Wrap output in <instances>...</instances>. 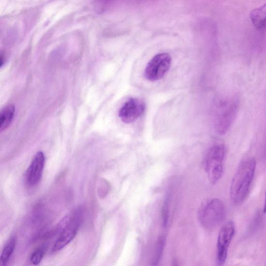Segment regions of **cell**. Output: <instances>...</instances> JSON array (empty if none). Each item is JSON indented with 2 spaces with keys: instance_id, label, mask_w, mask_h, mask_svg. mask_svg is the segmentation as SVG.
Returning a JSON list of instances; mask_svg holds the SVG:
<instances>
[{
  "instance_id": "1",
  "label": "cell",
  "mask_w": 266,
  "mask_h": 266,
  "mask_svg": "<svg viewBox=\"0 0 266 266\" xmlns=\"http://www.w3.org/2000/svg\"><path fill=\"white\" fill-rule=\"evenodd\" d=\"M256 166L254 158H246L239 165L230 188L231 198L234 203L240 204L248 197Z\"/></svg>"
},
{
  "instance_id": "2",
  "label": "cell",
  "mask_w": 266,
  "mask_h": 266,
  "mask_svg": "<svg viewBox=\"0 0 266 266\" xmlns=\"http://www.w3.org/2000/svg\"><path fill=\"white\" fill-rule=\"evenodd\" d=\"M225 215V205L223 201L217 198L205 201L198 212L199 221L206 229H215L223 221Z\"/></svg>"
},
{
  "instance_id": "3",
  "label": "cell",
  "mask_w": 266,
  "mask_h": 266,
  "mask_svg": "<svg viewBox=\"0 0 266 266\" xmlns=\"http://www.w3.org/2000/svg\"><path fill=\"white\" fill-rule=\"evenodd\" d=\"M82 219V209L78 208L62 220L60 225L62 232L54 244L53 252L61 250L73 239L78 233Z\"/></svg>"
},
{
  "instance_id": "4",
  "label": "cell",
  "mask_w": 266,
  "mask_h": 266,
  "mask_svg": "<svg viewBox=\"0 0 266 266\" xmlns=\"http://www.w3.org/2000/svg\"><path fill=\"white\" fill-rule=\"evenodd\" d=\"M225 156L226 149L223 145L213 146L207 153L204 161L205 169L212 184L217 183L223 176Z\"/></svg>"
},
{
  "instance_id": "5",
  "label": "cell",
  "mask_w": 266,
  "mask_h": 266,
  "mask_svg": "<svg viewBox=\"0 0 266 266\" xmlns=\"http://www.w3.org/2000/svg\"><path fill=\"white\" fill-rule=\"evenodd\" d=\"M236 102H226L221 104L216 110L214 128L218 135L224 136L232 125L238 111Z\"/></svg>"
},
{
  "instance_id": "6",
  "label": "cell",
  "mask_w": 266,
  "mask_h": 266,
  "mask_svg": "<svg viewBox=\"0 0 266 266\" xmlns=\"http://www.w3.org/2000/svg\"><path fill=\"white\" fill-rule=\"evenodd\" d=\"M171 63L172 58L169 54H158L148 63L145 70V78L153 82L161 79L168 71Z\"/></svg>"
},
{
  "instance_id": "7",
  "label": "cell",
  "mask_w": 266,
  "mask_h": 266,
  "mask_svg": "<svg viewBox=\"0 0 266 266\" xmlns=\"http://www.w3.org/2000/svg\"><path fill=\"white\" fill-rule=\"evenodd\" d=\"M235 231V225L233 221L227 222L220 229L217 243V263L218 266L223 265L226 260L228 251Z\"/></svg>"
},
{
  "instance_id": "8",
  "label": "cell",
  "mask_w": 266,
  "mask_h": 266,
  "mask_svg": "<svg viewBox=\"0 0 266 266\" xmlns=\"http://www.w3.org/2000/svg\"><path fill=\"white\" fill-rule=\"evenodd\" d=\"M145 109L146 106L143 101L137 99H131L121 107L119 116L122 122L130 123L141 117Z\"/></svg>"
},
{
  "instance_id": "9",
  "label": "cell",
  "mask_w": 266,
  "mask_h": 266,
  "mask_svg": "<svg viewBox=\"0 0 266 266\" xmlns=\"http://www.w3.org/2000/svg\"><path fill=\"white\" fill-rule=\"evenodd\" d=\"M45 164V156L42 151L37 152L34 156L25 174L26 184L35 187L40 182Z\"/></svg>"
},
{
  "instance_id": "10",
  "label": "cell",
  "mask_w": 266,
  "mask_h": 266,
  "mask_svg": "<svg viewBox=\"0 0 266 266\" xmlns=\"http://www.w3.org/2000/svg\"><path fill=\"white\" fill-rule=\"evenodd\" d=\"M15 112V107L9 104L0 110V133L6 130L12 124Z\"/></svg>"
},
{
  "instance_id": "11",
  "label": "cell",
  "mask_w": 266,
  "mask_h": 266,
  "mask_svg": "<svg viewBox=\"0 0 266 266\" xmlns=\"http://www.w3.org/2000/svg\"><path fill=\"white\" fill-rule=\"evenodd\" d=\"M16 239L12 237L6 244L1 256H0V266H8L10 259L15 249Z\"/></svg>"
},
{
  "instance_id": "12",
  "label": "cell",
  "mask_w": 266,
  "mask_h": 266,
  "mask_svg": "<svg viewBox=\"0 0 266 266\" xmlns=\"http://www.w3.org/2000/svg\"><path fill=\"white\" fill-rule=\"evenodd\" d=\"M265 5L253 10L251 14V19L253 25L258 29H262L265 25Z\"/></svg>"
},
{
  "instance_id": "13",
  "label": "cell",
  "mask_w": 266,
  "mask_h": 266,
  "mask_svg": "<svg viewBox=\"0 0 266 266\" xmlns=\"http://www.w3.org/2000/svg\"><path fill=\"white\" fill-rule=\"evenodd\" d=\"M170 196L169 195H167L166 197L165 198L164 202L163 203V207H162V221H163V225L164 227L166 226L169 218V206H170Z\"/></svg>"
},
{
  "instance_id": "14",
  "label": "cell",
  "mask_w": 266,
  "mask_h": 266,
  "mask_svg": "<svg viewBox=\"0 0 266 266\" xmlns=\"http://www.w3.org/2000/svg\"><path fill=\"white\" fill-rule=\"evenodd\" d=\"M164 243H165V240L163 238L159 239V240H158V242L157 245L155 256L154 258L153 264H152L151 266H157L158 265V264L160 261V259L161 258V257L162 254V252H163L164 246Z\"/></svg>"
},
{
  "instance_id": "15",
  "label": "cell",
  "mask_w": 266,
  "mask_h": 266,
  "mask_svg": "<svg viewBox=\"0 0 266 266\" xmlns=\"http://www.w3.org/2000/svg\"><path fill=\"white\" fill-rule=\"evenodd\" d=\"M45 255L44 250L42 249L36 250L31 257V262L34 265L39 264L42 261Z\"/></svg>"
},
{
  "instance_id": "16",
  "label": "cell",
  "mask_w": 266,
  "mask_h": 266,
  "mask_svg": "<svg viewBox=\"0 0 266 266\" xmlns=\"http://www.w3.org/2000/svg\"><path fill=\"white\" fill-rule=\"evenodd\" d=\"M4 63L5 61L3 57L0 55V68H2L3 66Z\"/></svg>"
}]
</instances>
